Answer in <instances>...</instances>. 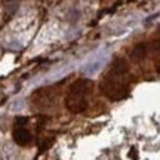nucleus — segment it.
I'll use <instances>...</instances> for the list:
<instances>
[{
	"instance_id": "1",
	"label": "nucleus",
	"mask_w": 160,
	"mask_h": 160,
	"mask_svg": "<svg viewBox=\"0 0 160 160\" xmlns=\"http://www.w3.org/2000/svg\"><path fill=\"white\" fill-rule=\"evenodd\" d=\"M128 74H129L128 62L122 58L116 59L114 62L111 64L107 74L101 80V85H99L101 86V92L113 101L123 99L129 92Z\"/></svg>"
},
{
	"instance_id": "2",
	"label": "nucleus",
	"mask_w": 160,
	"mask_h": 160,
	"mask_svg": "<svg viewBox=\"0 0 160 160\" xmlns=\"http://www.w3.org/2000/svg\"><path fill=\"white\" fill-rule=\"evenodd\" d=\"M93 89V82L91 79H79L68 88L65 97V105L71 113H83L88 108V95Z\"/></svg>"
},
{
	"instance_id": "3",
	"label": "nucleus",
	"mask_w": 160,
	"mask_h": 160,
	"mask_svg": "<svg viewBox=\"0 0 160 160\" xmlns=\"http://www.w3.org/2000/svg\"><path fill=\"white\" fill-rule=\"evenodd\" d=\"M12 138H13V141L18 144V145H28L31 142V133L30 131H27L25 128H15L13 129V133H12Z\"/></svg>"
},
{
	"instance_id": "4",
	"label": "nucleus",
	"mask_w": 160,
	"mask_h": 160,
	"mask_svg": "<svg viewBox=\"0 0 160 160\" xmlns=\"http://www.w3.org/2000/svg\"><path fill=\"white\" fill-rule=\"evenodd\" d=\"M147 51H148V46L145 45V43H138L131 52V59L133 62H139V61H142L145 55H147Z\"/></svg>"
},
{
	"instance_id": "5",
	"label": "nucleus",
	"mask_w": 160,
	"mask_h": 160,
	"mask_svg": "<svg viewBox=\"0 0 160 160\" xmlns=\"http://www.w3.org/2000/svg\"><path fill=\"white\" fill-rule=\"evenodd\" d=\"M53 141H55L53 138H49L48 141H45V142H43L42 145H40V151L43 153V151H46V150L49 148V147H52V144H53Z\"/></svg>"
},
{
	"instance_id": "6",
	"label": "nucleus",
	"mask_w": 160,
	"mask_h": 160,
	"mask_svg": "<svg viewBox=\"0 0 160 160\" xmlns=\"http://www.w3.org/2000/svg\"><path fill=\"white\" fill-rule=\"evenodd\" d=\"M129 159H132V160H138L139 159V156H138V150L137 148H131V151H129Z\"/></svg>"
},
{
	"instance_id": "7",
	"label": "nucleus",
	"mask_w": 160,
	"mask_h": 160,
	"mask_svg": "<svg viewBox=\"0 0 160 160\" xmlns=\"http://www.w3.org/2000/svg\"><path fill=\"white\" fill-rule=\"evenodd\" d=\"M28 122L27 117H17V125H25Z\"/></svg>"
},
{
	"instance_id": "8",
	"label": "nucleus",
	"mask_w": 160,
	"mask_h": 160,
	"mask_svg": "<svg viewBox=\"0 0 160 160\" xmlns=\"http://www.w3.org/2000/svg\"><path fill=\"white\" fill-rule=\"evenodd\" d=\"M159 73H160V68H159Z\"/></svg>"
}]
</instances>
